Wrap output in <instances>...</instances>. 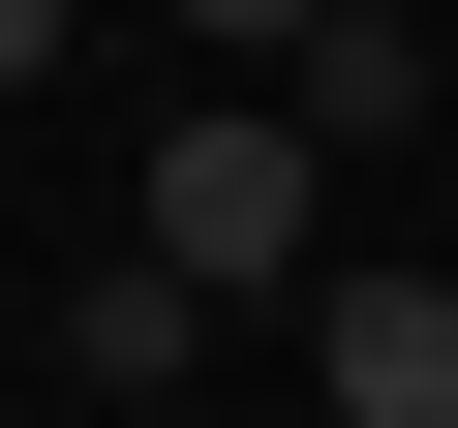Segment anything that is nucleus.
<instances>
[{
  "mask_svg": "<svg viewBox=\"0 0 458 428\" xmlns=\"http://www.w3.org/2000/svg\"><path fill=\"white\" fill-rule=\"evenodd\" d=\"M123 245H183L214 306H306V276H336V123H306V92H214V123H153Z\"/></svg>",
  "mask_w": 458,
  "mask_h": 428,
  "instance_id": "obj_1",
  "label": "nucleus"
},
{
  "mask_svg": "<svg viewBox=\"0 0 458 428\" xmlns=\"http://www.w3.org/2000/svg\"><path fill=\"white\" fill-rule=\"evenodd\" d=\"M276 337H306V398H336V428H458V245H336Z\"/></svg>",
  "mask_w": 458,
  "mask_h": 428,
  "instance_id": "obj_2",
  "label": "nucleus"
},
{
  "mask_svg": "<svg viewBox=\"0 0 458 428\" xmlns=\"http://www.w3.org/2000/svg\"><path fill=\"white\" fill-rule=\"evenodd\" d=\"M214 337H245V306H214L183 245H92V276H62V398H183Z\"/></svg>",
  "mask_w": 458,
  "mask_h": 428,
  "instance_id": "obj_3",
  "label": "nucleus"
},
{
  "mask_svg": "<svg viewBox=\"0 0 458 428\" xmlns=\"http://www.w3.org/2000/svg\"><path fill=\"white\" fill-rule=\"evenodd\" d=\"M276 92H306V123H336V153H428V123H458V62H428V31H397V0H336V31H306V62H276Z\"/></svg>",
  "mask_w": 458,
  "mask_h": 428,
  "instance_id": "obj_4",
  "label": "nucleus"
},
{
  "mask_svg": "<svg viewBox=\"0 0 458 428\" xmlns=\"http://www.w3.org/2000/svg\"><path fill=\"white\" fill-rule=\"evenodd\" d=\"M183 31H214V62H245V92H276V62H306V31H336V0H183Z\"/></svg>",
  "mask_w": 458,
  "mask_h": 428,
  "instance_id": "obj_5",
  "label": "nucleus"
},
{
  "mask_svg": "<svg viewBox=\"0 0 458 428\" xmlns=\"http://www.w3.org/2000/svg\"><path fill=\"white\" fill-rule=\"evenodd\" d=\"M62 31H92V0H0V92H62Z\"/></svg>",
  "mask_w": 458,
  "mask_h": 428,
  "instance_id": "obj_6",
  "label": "nucleus"
},
{
  "mask_svg": "<svg viewBox=\"0 0 458 428\" xmlns=\"http://www.w3.org/2000/svg\"><path fill=\"white\" fill-rule=\"evenodd\" d=\"M428 245H458V184H428Z\"/></svg>",
  "mask_w": 458,
  "mask_h": 428,
  "instance_id": "obj_7",
  "label": "nucleus"
}]
</instances>
